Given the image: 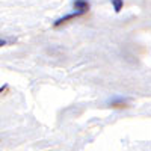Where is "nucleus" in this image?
Segmentation results:
<instances>
[{
    "mask_svg": "<svg viewBox=\"0 0 151 151\" xmlns=\"http://www.w3.org/2000/svg\"><path fill=\"white\" fill-rule=\"evenodd\" d=\"M73 6H74V12H77V14H80V15L89 12V9H91L89 0H74Z\"/></svg>",
    "mask_w": 151,
    "mask_h": 151,
    "instance_id": "obj_1",
    "label": "nucleus"
},
{
    "mask_svg": "<svg viewBox=\"0 0 151 151\" xmlns=\"http://www.w3.org/2000/svg\"><path fill=\"white\" fill-rule=\"evenodd\" d=\"M77 17H80V14H77V12H71V14H67V15H64V17L58 18V20L53 23V27H59L60 24H64V23H67V21H70V20H74V18H77Z\"/></svg>",
    "mask_w": 151,
    "mask_h": 151,
    "instance_id": "obj_2",
    "label": "nucleus"
},
{
    "mask_svg": "<svg viewBox=\"0 0 151 151\" xmlns=\"http://www.w3.org/2000/svg\"><path fill=\"white\" fill-rule=\"evenodd\" d=\"M110 104H112L113 107H125L127 101H125L124 98H113L112 101H110Z\"/></svg>",
    "mask_w": 151,
    "mask_h": 151,
    "instance_id": "obj_3",
    "label": "nucleus"
},
{
    "mask_svg": "<svg viewBox=\"0 0 151 151\" xmlns=\"http://www.w3.org/2000/svg\"><path fill=\"white\" fill-rule=\"evenodd\" d=\"M110 2H112V8H113V11H115L116 14H118V12L122 9V6H124V0H110Z\"/></svg>",
    "mask_w": 151,
    "mask_h": 151,
    "instance_id": "obj_4",
    "label": "nucleus"
},
{
    "mask_svg": "<svg viewBox=\"0 0 151 151\" xmlns=\"http://www.w3.org/2000/svg\"><path fill=\"white\" fill-rule=\"evenodd\" d=\"M6 45V40H0V47H3Z\"/></svg>",
    "mask_w": 151,
    "mask_h": 151,
    "instance_id": "obj_5",
    "label": "nucleus"
},
{
    "mask_svg": "<svg viewBox=\"0 0 151 151\" xmlns=\"http://www.w3.org/2000/svg\"><path fill=\"white\" fill-rule=\"evenodd\" d=\"M5 89H6V86H2V88H0V94H2V92H3Z\"/></svg>",
    "mask_w": 151,
    "mask_h": 151,
    "instance_id": "obj_6",
    "label": "nucleus"
}]
</instances>
